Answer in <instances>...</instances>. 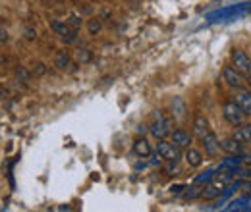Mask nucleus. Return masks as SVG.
<instances>
[{"mask_svg":"<svg viewBox=\"0 0 251 212\" xmlns=\"http://www.w3.org/2000/svg\"><path fill=\"white\" fill-rule=\"evenodd\" d=\"M149 133H151L157 141L170 137V133H172V118H170L164 110H155V114H153V123L149 125Z\"/></svg>","mask_w":251,"mask_h":212,"instance_id":"f257e3e1","label":"nucleus"},{"mask_svg":"<svg viewBox=\"0 0 251 212\" xmlns=\"http://www.w3.org/2000/svg\"><path fill=\"white\" fill-rule=\"evenodd\" d=\"M222 116H224V120L228 121L230 125H234V127H238V125H242L244 123V118H246V114L242 112V108L238 106V102L232 98V100H226L224 104H222Z\"/></svg>","mask_w":251,"mask_h":212,"instance_id":"f03ea898","label":"nucleus"},{"mask_svg":"<svg viewBox=\"0 0 251 212\" xmlns=\"http://www.w3.org/2000/svg\"><path fill=\"white\" fill-rule=\"evenodd\" d=\"M157 152L166 162H180V158H182V149L176 147L172 141H166V139H160L157 143Z\"/></svg>","mask_w":251,"mask_h":212,"instance_id":"7ed1b4c3","label":"nucleus"},{"mask_svg":"<svg viewBox=\"0 0 251 212\" xmlns=\"http://www.w3.org/2000/svg\"><path fill=\"white\" fill-rule=\"evenodd\" d=\"M50 29L54 31L56 35H60V39H62L66 45H70V43H75V41H77V29H75V27H72V25L68 24V20H66V22H60V20L50 22Z\"/></svg>","mask_w":251,"mask_h":212,"instance_id":"20e7f679","label":"nucleus"},{"mask_svg":"<svg viewBox=\"0 0 251 212\" xmlns=\"http://www.w3.org/2000/svg\"><path fill=\"white\" fill-rule=\"evenodd\" d=\"M244 77H246V75L240 73L234 66H224V70H222V79H224L226 85L232 87V89H242V87L246 85V79H244Z\"/></svg>","mask_w":251,"mask_h":212,"instance_id":"39448f33","label":"nucleus"},{"mask_svg":"<svg viewBox=\"0 0 251 212\" xmlns=\"http://www.w3.org/2000/svg\"><path fill=\"white\" fill-rule=\"evenodd\" d=\"M232 66H234L240 73H244L246 77L251 75V58L244 50H240V48L232 50Z\"/></svg>","mask_w":251,"mask_h":212,"instance_id":"423d86ee","label":"nucleus"},{"mask_svg":"<svg viewBox=\"0 0 251 212\" xmlns=\"http://www.w3.org/2000/svg\"><path fill=\"white\" fill-rule=\"evenodd\" d=\"M201 143H203V149H205V154H207V156H219L220 151H222L219 135H217L215 131H209V133L201 139Z\"/></svg>","mask_w":251,"mask_h":212,"instance_id":"0eeeda50","label":"nucleus"},{"mask_svg":"<svg viewBox=\"0 0 251 212\" xmlns=\"http://www.w3.org/2000/svg\"><path fill=\"white\" fill-rule=\"evenodd\" d=\"M170 139H172V143H174L176 147H180L182 151H186L188 147H191V143H193V135H189V131H186L184 127L172 129Z\"/></svg>","mask_w":251,"mask_h":212,"instance_id":"6e6552de","label":"nucleus"},{"mask_svg":"<svg viewBox=\"0 0 251 212\" xmlns=\"http://www.w3.org/2000/svg\"><path fill=\"white\" fill-rule=\"evenodd\" d=\"M234 100L238 102V106L242 108V112L246 116H251V89H236Z\"/></svg>","mask_w":251,"mask_h":212,"instance_id":"1a4fd4ad","label":"nucleus"},{"mask_svg":"<svg viewBox=\"0 0 251 212\" xmlns=\"http://www.w3.org/2000/svg\"><path fill=\"white\" fill-rule=\"evenodd\" d=\"M209 131H211V127H209V120H207L203 114H197V116L193 118V135H195V137H199V139H203Z\"/></svg>","mask_w":251,"mask_h":212,"instance_id":"9d476101","label":"nucleus"},{"mask_svg":"<svg viewBox=\"0 0 251 212\" xmlns=\"http://www.w3.org/2000/svg\"><path fill=\"white\" fill-rule=\"evenodd\" d=\"M133 154L139 156V158H149V156L153 154L151 143H149L145 137H137L135 143H133Z\"/></svg>","mask_w":251,"mask_h":212,"instance_id":"9b49d317","label":"nucleus"},{"mask_svg":"<svg viewBox=\"0 0 251 212\" xmlns=\"http://www.w3.org/2000/svg\"><path fill=\"white\" fill-rule=\"evenodd\" d=\"M184 158H186L188 166H191V168H199V166H203V160H205L203 152L197 151V149H193V147H188V149H186Z\"/></svg>","mask_w":251,"mask_h":212,"instance_id":"f8f14e48","label":"nucleus"},{"mask_svg":"<svg viewBox=\"0 0 251 212\" xmlns=\"http://www.w3.org/2000/svg\"><path fill=\"white\" fill-rule=\"evenodd\" d=\"M220 145H222V151L228 152V154H240L242 147H244V143H240L236 137H228V139L220 141Z\"/></svg>","mask_w":251,"mask_h":212,"instance_id":"ddd939ff","label":"nucleus"},{"mask_svg":"<svg viewBox=\"0 0 251 212\" xmlns=\"http://www.w3.org/2000/svg\"><path fill=\"white\" fill-rule=\"evenodd\" d=\"M232 137H236L240 143H251V123H242V125H238V129H236V133L232 135Z\"/></svg>","mask_w":251,"mask_h":212,"instance_id":"4468645a","label":"nucleus"},{"mask_svg":"<svg viewBox=\"0 0 251 212\" xmlns=\"http://www.w3.org/2000/svg\"><path fill=\"white\" fill-rule=\"evenodd\" d=\"M54 66L58 68V70H68L70 66H72V56L66 52V50H58L56 54H54Z\"/></svg>","mask_w":251,"mask_h":212,"instance_id":"2eb2a0df","label":"nucleus"},{"mask_svg":"<svg viewBox=\"0 0 251 212\" xmlns=\"http://www.w3.org/2000/svg\"><path fill=\"white\" fill-rule=\"evenodd\" d=\"M220 189L222 187H219V185H207V187H203L201 189V199L203 201H215L220 195Z\"/></svg>","mask_w":251,"mask_h":212,"instance_id":"dca6fc26","label":"nucleus"},{"mask_svg":"<svg viewBox=\"0 0 251 212\" xmlns=\"http://www.w3.org/2000/svg\"><path fill=\"white\" fill-rule=\"evenodd\" d=\"M186 114V104L182 98H174L172 100V118H184Z\"/></svg>","mask_w":251,"mask_h":212,"instance_id":"f3484780","label":"nucleus"},{"mask_svg":"<svg viewBox=\"0 0 251 212\" xmlns=\"http://www.w3.org/2000/svg\"><path fill=\"white\" fill-rule=\"evenodd\" d=\"M75 60L79 64H89L93 60V54H91L89 48H79V50H75Z\"/></svg>","mask_w":251,"mask_h":212,"instance_id":"a211bd4d","label":"nucleus"},{"mask_svg":"<svg viewBox=\"0 0 251 212\" xmlns=\"http://www.w3.org/2000/svg\"><path fill=\"white\" fill-rule=\"evenodd\" d=\"M100 29H102V24H100L99 18H93V20L87 22V31H89V35H99Z\"/></svg>","mask_w":251,"mask_h":212,"instance_id":"6ab92c4d","label":"nucleus"},{"mask_svg":"<svg viewBox=\"0 0 251 212\" xmlns=\"http://www.w3.org/2000/svg\"><path fill=\"white\" fill-rule=\"evenodd\" d=\"M201 189L203 187H197V185H193V187H189V191H186V199H195V197H201Z\"/></svg>","mask_w":251,"mask_h":212,"instance_id":"aec40b11","label":"nucleus"},{"mask_svg":"<svg viewBox=\"0 0 251 212\" xmlns=\"http://www.w3.org/2000/svg\"><path fill=\"white\" fill-rule=\"evenodd\" d=\"M68 24H70L72 27H75V29H77V27L81 25V18H79V16H75V14H72V16H70V20H68Z\"/></svg>","mask_w":251,"mask_h":212,"instance_id":"412c9836","label":"nucleus"},{"mask_svg":"<svg viewBox=\"0 0 251 212\" xmlns=\"http://www.w3.org/2000/svg\"><path fill=\"white\" fill-rule=\"evenodd\" d=\"M35 37H37V33H35V29H29V27H27V29H25V39H29V41H33Z\"/></svg>","mask_w":251,"mask_h":212,"instance_id":"4be33fe9","label":"nucleus"},{"mask_svg":"<svg viewBox=\"0 0 251 212\" xmlns=\"http://www.w3.org/2000/svg\"><path fill=\"white\" fill-rule=\"evenodd\" d=\"M6 41H8V31L0 27V43H6Z\"/></svg>","mask_w":251,"mask_h":212,"instance_id":"5701e85b","label":"nucleus"},{"mask_svg":"<svg viewBox=\"0 0 251 212\" xmlns=\"http://www.w3.org/2000/svg\"><path fill=\"white\" fill-rule=\"evenodd\" d=\"M147 131H149V125H139V127H137V133H139V135H145Z\"/></svg>","mask_w":251,"mask_h":212,"instance_id":"b1692460","label":"nucleus"},{"mask_svg":"<svg viewBox=\"0 0 251 212\" xmlns=\"http://www.w3.org/2000/svg\"><path fill=\"white\" fill-rule=\"evenodd\" d=\"M246 162H248V164H251V154H248V158H246Z\"/></svg>","mask_w":251,"mask_h":212,"instance_id":"393cba45","label":"nucleus"},{"mask_svg":"<svg viewBox=\"0 0 251 212\" xmlns=\"http://www.w3.org/2000/svg\"><path fill=\"white\" fill-rule=\"evenodd\" d=\"M248 83H250V89H251V75H248Z\"/></svg>","mask_w":251,"mask_h":212,"instance_id":"a878e982","label":"nucleus"},{"mask_svg":"<svg viewBox=\"0 0 251 212\" xmlns=\"http://www.w3.org/2000/svg\"><path fill=\"white\" fill-rule=\"evenodd\" d=\"M0 64H2V56H0Z\"/></svg>","mask_w":251,"mask_h":212,"instance_id":"bb28decb","label":"nucleus"}]
</instances>
